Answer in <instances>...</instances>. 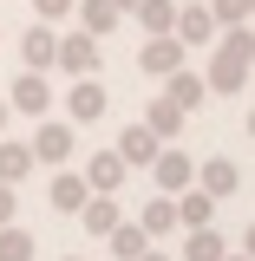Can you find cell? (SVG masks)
I'll return each mask as SVG.
<instances>
[{
    "mask_svg": "<svg viewBox=\"0 0 255 261\" xmlns=\"http://www.w3.org/2000/svg\"><path fill=\"white\" fill-rule=\"evenodd\" d=\"M79 0H33V20H46V27H59L65 13H72Z\"/></svg>",
    "mask_w": 255,
    "mask_h": 261,
    "instance_id": "obj_26",
    "label": "cell"
},
{
    "mask_svg": "<svg viewBox=\"0 0 255 261\" xmlns=\"http://www.w3.org/2000/svg\"><path fill=\"white\" fill-rule=\"evenodd\" d=\"M27 176H33V144H7V137H0V183L20 190Z\"/></svg>",
    "mask_w": 255,
    "mask_h": 261,
    "instance_id": "obj_18",
    "label": "cell"
},
{
    "mask_svg": "<svg viewBox=\"0 0 255 261\" xmlns=\"http://www.w3.org/2000/svg\"><path fill=\"white\" fill-rule=\"evenodd\" d=\"M65 111H72V124H98V118L111 111V92L98 85V72H92V79H79V85H72V98H65Z\"/></svg>",
    "mask_w": 255,
    "mask_h": 261,
    "instance_id": "obj_9",
    "label": "cell"
},
{
    "mask_svg": "<svg viewBox=\"0 0 255 261\" xmlns=\"http://www.w3.org/2000/svg\"><path fill=\"white\" fill-rule=\"evenodd\" d=\"M72 150H79V137L59 118H46V124L33 130V163H72Z\"/></svg>",
    "mask_w": 255,
    "mask_h": 261,
    "instance_id": "obj_7",
    "label": "cell"
},
{
    "mask_svg": "<svg viewBox=\"0 0 255 261\" xmlns=\"http://www.w3.org/2000/svg\"><path fill=\"white\" fill-rule=\"evenodd\" d=\"M33 255H39L33 228H20V222H0V261H33Z\"/></svg>",
    "mask_w": 255,
    "mask_h": 261,
    "instance_id": "obj_21",
    "label": "cell"
},
{
    "mask_svg": "<svg viewBox=\"0 0 255 261\" xmlns=\"http://www.w3.org/2000/svg\"><path fill=\"white\" fill-rule=\"evenodd\" d=\"M118 216H125V209H118V196H85V209H79V222H85V235H105V228L118 222Z\"/></svg>",
    "mask_w": 255,
    "mask_h": 261,
    "instance_id": "obj_19",
    "label": "cell"
},
{
    "mask_svg": "<svg viewBox=\"0 0 255 261\" xmlns=\"http://www.w3.org/2000/svg\"><path fill=\"white\" fill-rule=\"evenodd\" d=\"M242 255H249V261H255V222H249V235H242Z\"/></svg>",
    "mask_w": 255,
    "mask_h": 261,
    "instance_id": "obj_28",
    "label": "cell"
},
{
    "mask_svg": "<svg viewBox=\"0 0 255 261\" xmlns=\"http://www.w3.org/2000/svg\"><path fill=\"white\" fill-rule=\"evenodd\" d=\"M72 13H79V27H85V33H98V39L118 27V7H111V0H79Z\"/></svg>",
    "mask_w": 255,
    "mask_h": 261,
    "instance_id": "obj_23",
    "label": "cell"
},
{
    "mask_svg": "<svg viewBox=\"0 0 255 261\" xmlns=\"http://www.w3.org/2000/svg\"><path fill=\"white\" fill-rule=\"evenodd\" d=\"M105 242H111V261H137L144 248H151V235H144V222H125V216H118V222L105 228Z\"/></svg>",
    "mask_w": 255,
    "mask_h": 261,
    "instance_id": "obj_16",
    "label": "cell"
},
{
    "mask_svg": "<svg viewBox=\"0 0 255 261\" xmlns=\"http://www.w3.org/2000/svg\"><path fill=\"white\" fill-rule=\"evenodd\" d=\"M177 39H183V46H210V39H216V13H210V7H203V0H177Z\"/></svg>",
    "mask_w": 255,
    "mask_h": 261,
    "instance_id": "obj_8",
    "label": "cell"
},
{
    "mask_svg": "<svg viewBox=\"0 0 255 261\" xmlns=\"http://www.w3.org/2000/svg\"><path fill=\"white\" fill-rule=\"evenodd\" d=\"M7 105L27 111V118H46V111H53V85H46V72H33V65H27V72L7 85Z\"/></svg>",
    "mask_w": 255,
    "mask_h": 261,
    "instance_id": "obj_5",
    "label": "cell"
},
{
    "mask_svg": "<svg viewBox=\"0 0 255 261\" xmlns=\"http://www.w3.org/2000/svg\"><path fill=\"white\" fill-rule=\"evenodd\" d=\"M85 176H79V170H59V176H53V190H46V202H53V209H59V216H79V209H85Z\"/></svg>",
    "mask_w": 255,
    "mask_h": 261,
    "instance_id": "obj_15",
    "label": "cell"
},
{
    "mask_svg": "<svg viewBox=\"0 0 255 261\" xmlns=\"http://www.w3.org/2000/svg\"><path fill=\"white\" fill-rule=\"evenodd\" d=\"M164 98L183 105V111H196V105L210 98V85H203V72H183V65H177V72H164Z\"/></svg>",
    "mask_w": 255,
    "mask_h": 261,
    "instance_id": "obj_13",
    "label": "cell"
},
{
    "mask_svg": "<svg viewBox=\"0 0 255 261\" xmlns=\"http://www.w3.org/2000/svg\"><path fill=\"white\" fill-rule=\"evenodd\" d=\"M151 170V183H157L164 196H177V190H190V176H196V157H183L177 144H157V157L144 163Z\"/></svg>",
    "mask_w": 255,
    "mask_h": 261,
    "instance_id": "obj_2",
    "label": "cell"
},
{
    "mask_svg": "<svg viewBox=\"0 0 255 261\" xmlns=\"http://www.w3.org/2000/svg\"><path fill=\"white\" fill-rule=\"evenodd\" d=\"M203 222H216V196H203L196 183L177 190V228H203Z\"/></svg>",
    "mask_w": 255,
    "mask_h": 261,
    "instance_id": "obj_17",
    "label": "cell"
},
{
    "mask_svg": "<svg viewBox=\"0 0 255 261\" xmlns=\"http://www.w3.org/2000/svg\"><path fill=\"white\" fill-rule=\"evenodd\" d=\"M249 137H255V111H249Z\"/></svg>",
    "mask_w": 255,
    "mask_h": 261,
    "instance_id": "obj_32",
    "label": "cell"
},
{
    "mask_svg": "<svg viewBox=\"0 0 255 261\" xmlns=\"http://www.w3.org/2000/svg\"><path fill=\"white\" fill-rule=\"evenodd\" d=\"M111 150H118V157H125L131 170H144V163L157 157V137H151V124H125V130H118V144H111Z\"/></svg>",
    "mask_w": 255,
    "mask_h": 261,
    "instance_id": "obj_14",
    "label": "cell"
},
{
    "mask_svg": "<svg viewBox=\"0 0 255 261\" xmlns=\"http://www.w3.org/2000/svg\"><path fill=\"white\" fill-rule=\"evenodd\" d=\"M20 59H27L33 72H53V59H59V27H46V20H33V27L20 33Z\"/></svg>",
    "mask_w": 255,
    "mask_h": 261,
    "instance_id": "obj_10",
    "label": "cell"
},
{
    "mask_svg": "<svg viewBox=\"0 0 255 261\" xmlns=\"http://www.w3.org/2000/svg\"><path fill=\"white\" fill-rule=\"evenodd\" d=\"M210 13H216V27H236V20H249V0H203Z\"/></svg>",
    "mask_w": 255,
    "mask_h": 261,
    "instance_id": "obj_25",
    "label": "cell"
},
{
    "mask_svg": "<svg viewBox=\"0 0 255 261\" xmlns=\"http://www.w3.org/2000/svg\"><path fill=\"white\" fill-rule=\"evenodd\" d=\"M137 261H164V255H157V248H144V255H137Z\"/></svg>",
    "mask_w": 255,
    "mask_h": 261,
    "instance_id": "obj_31",
    "label": "cell"
},
{
    "mask_svg": "<svg viewBox=\"0 0 255 261\" xmlns=\"http://www.w3.org/2000/svg\"><path fill=\"white\" fill-rule=\"evenodd\" d=\"M131 13L144 20V33H170V27H177V0H137Z\"/></svg>",
    "mask_w": 255,
    "mask_h": 261,
    "instance_id": "obj_24",
    "label": "cell"
},
{
    "mask_svg": "<svg viewBox=\"0 0 255 261\" xmlns=\"http://www.w3.org/2000/svg\"><path fill=\"white\" fill-rule=\"evenodd\" d=\"M229 248H223V235H216V222H203V228H190V242H183V261H223Z\"/></svg>",
    "mask_w": 255,
    "mask_h": 261,
    "instance_id": "obj_22",
    "label": "cell"
},
{
    "mask_svg": "<svg viewBox=\"0 0 255 261\" xmlns=\"http://www.w3.org/2000/svg\"><path fill=\"white\" fill-rule=\"evenodd\" d=\"M183 118H190V111H183V105H170V98H151V105H144V124H151V137H157V144H177V130H183Z\"/></svg>",
    "mask_w": 255,
    "mask_h": 261,
    "instance_id": "obj_12",
    "label": "cell"
},
{
    "mask_svg": "<svg viewBox=\"0 0 255 261\" xmlns=\"http://www.w3.org/2000/svg\"><path fill=\"white\" fill-rule=\"evenodd\" d=\"M249 65H255V27L249 20L216 27V59H210V72H203V85H210L216 98H229V92L249 85Z\"/></svg>",
    "mask_w": 255,
    "mask_h": 261,
    "instance_id": "obj_1",
    "label": "cell"
},
{
    "mask_svg": "<svg viewBox=\"0 0 255 261\" xmlns=\"http://www.w3.org/2000/svg\"><path fill=\"white\" fill-rule=\"evenodd\" d=\"M223 261H249V255H223Z\"/></svg>",
    "mask_w": 255,
    "mask_h": 261,
    "instance_id": "obj_33",
    "label": "cell"
},
{
    "mask_svg": "<svg viewBox=\"0 0 255 261\" xmlns=\"http://www.w3.org/2000/svg\"><path fill=\"white\" fill-rule=\"evenodd\" d=\"M111 7H118V13H131V7H137V0H111Z\"/></svg>",
    "mask_w": 255,
    "mask_h": 261,
    "instance_id": "obj_30",
    "label": "cell"
},
{
    "mask_svg": "<svg viewBox=\"0 0 255 261\" xmlns=\"http://www.w3.org/2000/svg\"><path fill=\"white\" fill-rule=\"evenodd\" d=\"M249 13H255V0H249Z\"/></svg>",
    "mask_w": 255,
    "mask_h": 261,
    "instance_id": "obj_34",
    "label": "cell"
},
{
    "mask_svg": "<svg viewBox=\"0 0 255 261\" xmlns=\"http://www.w3.org/2000/svg\"><path fill=\"white\" fill-rule=\"evenodd\" d=\"M190 183H196L203 196H216V202H223V196L242 190V170H236L229 157H210V163H196V176H190Z\"/></svg>",
    "mask_w": 255,
    "mask_h": 261,
    "instance_id": "obj_11",
    "label": "cell"
},
{
    "mask_svg": "<svg viewBox=\"0 0 255 261\" xmlns=\"http://www.w3.org/2000/svg\"><path fill=\"white\" fill-rule=\"evenodd\" d=\"M79 176H85V190H98V196H118V190H125V176H131V163L118 157L111 144H105V150H98V157L85 163Z\"/></svg>",
    "mask_w": 255,
    "mask_h": 261,
    "instance_id": "obj_6",
    "label": "cell"
},
{
    "mask_svg": "<svg viewBox=\"0 0 255 261\" xmlns=\"http://www.w3.org/2000/svg\"><path fill=\"white\" fill-rule=\"evenodd\" d=\"M65 261H79V255H65Z\"/></svg>",
    "mask_w": 255,
    "mask_h": 261,
    "instance_id": "obj_35",
    "label": "cell"
},
{
    "mask_svg": "<svg viewBox=\"0 0 255 261\" xmlns=\"http://www.w3.org/2000/svg\"><path fill=\"white\" fill-rule=\"evenodd\" d=\"M7 111H13V105H7V98H0V137H7Z\"/></svg>",
    "mask_w": 255,
    "mask_h": 261,
    "instance_id": "obj_29",
    "label": "cell"
},
{
    "mask_svg": "<svg viewBox=\"0 0 255 261\" xmlns=\"http://www.w3.org/2000/svg\"><path fill=\"white\" fill-rule=\"evenodd\" d=\"M137 222H144V235H151V242H157V235H170V228H177V196H151V202H144V216H137Z\"/></svg>",
    "mask_w": 255,
    "mask_h": 261,
    "instance_id": "obj_20",
    "label": "cell"
},
{
    "mask_svg": "<svg viewBox=\"0 0 255 261\" xmlns=\"http://www.w3.org/2000/svg\"><path fill=\"white\" fill-rule=\"evenodd\" d=\"M20 216V202H13V183H0V222H13Z\"/></svg>",
    "mask_w": 255,
    "mask_h": 261,
    "instance_id": "obj_27",
    "label": "cell"
},
{
    "mask_svg": "<svg viewBox=\"0 0 255 261\" xmlns=\"http://www.w3.org/2000/svg\"><path fill=\"white\" fill-rule=\"evenodd\" d=\"M53 65L72 72V79H92V72H98V33H85V27L59 33V59H53Z\"/></svg>",
    "mask_w": 255,
    "mask_h": 261,
    "instance_id": "obj_4",
    "label": "cell"
},
{
    "mask_svg": "<svg viewBox=\"0 0 255 261\" xmlns=\"http://www.w3.org/2000/svg\"><path fill=\"white\" fill-rule=\"evenodd\" d=\"M183 59H190V46H183L177 33H151L144 53H137V72H144V79H164V72H177Z\"/></svg>",
    "mask_w": 255,
    "mask_h": 261,
    "instance_id": "obj_3",
    "label": "cell"
}]
</instances>
